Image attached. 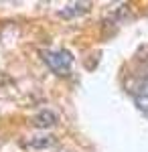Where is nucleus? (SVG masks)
<instances>
[{"label":"nucleus","instance_id":"obj_1","mask_svg":"<svg viewBox=\"0 0 148 152\" xmlns=\"http://www.w3.org/2000/svg\"><path fill=\"white\" fill-rule=\"evenodd\" d=\"M43 59L49 65V69L57 75H67L71 65H73V57L69 51H45Z\"/></svg>","mask_w":148,"mask_h":152},{"label":"nucleus","instance_id":"obj_2","mask_svg":"<svg viewBox=\"0 0 148 152\" xmlns=\"http://www.w3.org/2000/svg\"><path fill=\"white\" fill-rule=\"evenodd\" d=\"M57 122H59V116L53 110H43V112H39L33 118V124L37 128H53Z\"/></svg>","mask_w":148,"mask_h":152},{"label":"nucleus","instance_id":"obj_3","mask_svg":"<svg viewBox=\"0 0 148 152\" xmlns=\"http://www.w3.org/2000/svg\"><path fill=\"white\" fill-rule=\"evenodd\" d=\"M87 10H89V2H73V4L65 6L63 10H59L57 14H59V16H63V18H73V16L85 14Z\"/></svg>","mask_w":148,"mask_h":152},{"label":"nucleus","instance_id":"obj_4","mask_svg":"<svg viewBox=\"0 0 148 152\" xmlns=\"http://www.w3.org/2000/svg\"><path fill=\"white\" fill-rule=\"evenodd\" d=\"M57 144V138L55 136H34L31 140L26 142V146L29 148H33V150H45V148H53Z\"/></svg>","mask_w":148,"mask_h":152},{"label":"nucleus","instance_id":"obj_5","mask_svg":"<svg viewBox=\"0 0 148 152\" xmlns=\"http://www.w3.org/2000/svg\"><path fill=\"white\" fill-rule=\"evenodd\" d=\"M134 104H136V107L148 118V94H138V95H134Z\"/></svg>","mask_w":148,"mask_h":152},{"label":"nucleus","instance_id":"obj_6","mask_svg":"<svg viewBox=\"0 0 148 152\" xmlns=\"http://www.w3.org/2000/svg\"><path fill=\"white\" fill-rule=\"evenodd\" d=\"M138 57H140V61H144V63H148V47H142V49H140Z\"/></svg>","mask_w":148,"mask_h":152}]
</instances>
